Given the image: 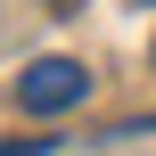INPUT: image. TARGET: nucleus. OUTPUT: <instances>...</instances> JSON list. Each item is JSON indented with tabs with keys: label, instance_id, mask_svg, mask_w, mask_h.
I'll return each mask as SVG.
<instances>
[{
	"label": "nucleus",
	"instance_id": "obj_1",
	"mask_svg": "<svg viewBox=\"0 0 156 156\" xmlns=\"http://www.w3.org/2000/svg\"><path fill=\"white\" fill-rule=\"evenodd\" d=\"M82 99H90V66H74V58H33L16 74V107L25 115H74Z\"/></svg>",
	"mask_w": 156,
	"mask_h": 156
},
{
	"label": "nucleus",
	"instance_id": "obj_2",
	"mask_svg": "<svg viewBox=\"0 0 156 156\" xmlns=\"http://www.w3.org/2000/svg\"><path fill=\"white\" fill-rule=\"evenodd\" d=\"M58 8H74V0H58Z\"/></svg>",
	"mask_w": 156,
	"mask_h": 156
}]
</instances>
